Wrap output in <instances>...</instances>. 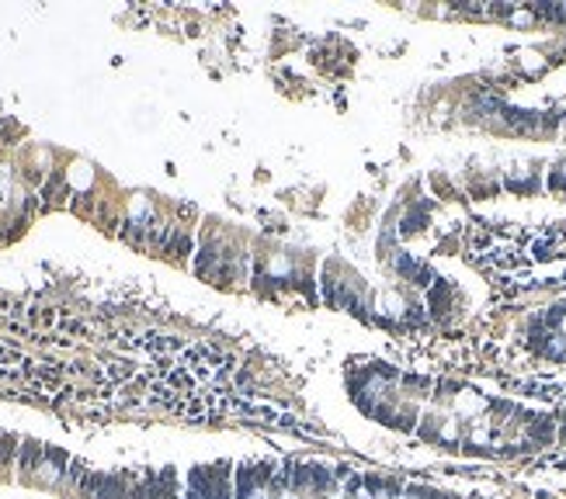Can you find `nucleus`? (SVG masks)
Here are the masks:
<instances>
[{
    "instance_id": "nucleus-1",
    "label": "nucleus",
    "mask_w": 566,
    "mask_h": 499,
    "mask_svg": "<svg viewBox=\"0 0 566 499\" xmlns=\"http://www.w3.org/2000/svg\"><path fill=\"white\" fill-rule=\"evenodd\" d=\"M42 447L35 444V440H29V444H24L21 447V461H18V468H21V476H32V471L39 468V461H42Z\"/></svg>"
},
{
    "instance_id": "nucleus-2",
    "label": "nucleus",
    "mask_w": 566,
    "mask_h": 499,
    "mask_svg": "<svg viewBox=\"0 0 566 499\" xmlns=\"http://www.w3.org/2000/svg\"><path fill=\"white\" fill-rule=\"evenodd\" d=\"M14 437H0V468H8L11 461H14Z\"/></svg>"
}]
</instances>
